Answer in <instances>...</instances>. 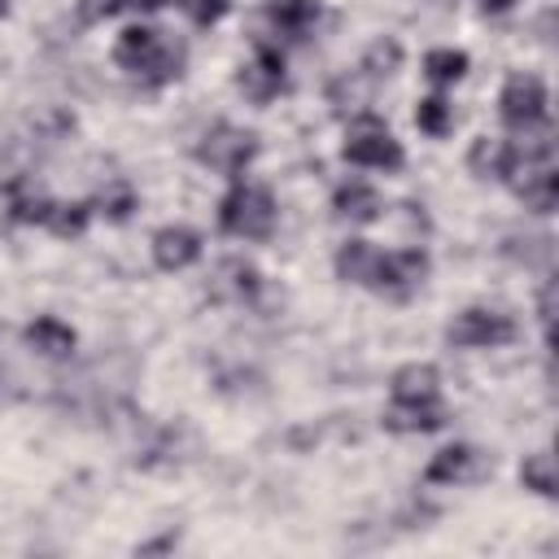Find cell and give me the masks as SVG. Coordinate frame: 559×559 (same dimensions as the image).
<instances>
[{
	"label": "cell",
	"mask_w": 559,
	"mask_h": 559,
	"mask_svg": "<svg viewBox=\"0 0 559 559\" xmlns=\"http://www.w3.org/2000/svg\"><path fill=\"white\" fill-rule=\"evenodd\" d=\"M493 467V459L480 450V445H467V441H454L445 450H437L424 467V480L428 485H476L485 480Z\"/></svg>",
	"instance_id": "6"
},
{
	"label": "cell",
	"mask_w": 559,
	"mask_h": 559,
	"mask_svg": "<svg viewBox=\"0 0 559 559\" xmlns=\"http://www.w3.org/2000/svg\"><path fill=\"white\" fill-rule=\"evenodd\" d=\"M511 4H515V0H480V9H485V13H507Z\"/></svg>",
	"instance_id": "30"
},
{
	"label": "cell",
	"mask_w": 559,
	"mask_h": 559,
	"mask_svg": "<svg viewBox=\"0 0 559 559\" xmlns=\"http://www.w3.org/2000/svg\"><path fill=\"white\" fill-rule=\"evenodd\" d=\"M92 210H100L105 218H114V223H122L131 210H135V192H131V183L127 179H109L100 192H96V201H92Z\"/></svg>",
	"instance_id": "25"
},
{
	"label": "cell",
	"mask_w": 559,
	"mask_h": 559,
	"mask_svg": "<svg viewBox=\"0 0 559 559\" xmlns=\"http://www.w3.org/2000/svg\"><path fill=\"white\" fill-rule=\"evenodd\" d=\"M511 166H515L511 140H502V135H480V140H472V148H467V170H472L476 179H502V175H511Z\"/></svg>",
	"instance_id": "17"
},
{
	"label": "cell",
	"mask_w": 559,
	"mask_h": 559,
	"mask_svg": "<svg viewBox=\"0 0 559 559\" xmlns=\"http://www.w3.org/2000/svg\"><path fill=\"white\" fill-rule=\"evenodd\" d=\"M424 74H428L437 87L459 83V79L467 74V52H459V48H432V52L424 57Z\"/></svg>",
	"instance_id": "23"
},
{
	"label": "cell",
	"mask_w": 559,
	"mask_h": 559,
	"mask_svg": "<svg viewBox=\"0 0 559 559\" xmlns=\"http://www.w3.org/2000/svg\"><path fill=\"white\" fill-rule=\"evenodd\" d=\"M520 485L533 489V493H542V498H555V493H559V476H555L550 450H537V454H528V459L520 463Z\"/></svg>",
	"instance_id": "21"
},
{
	"label": "cell",
	"mask_w": 559,
	"mask_h": 559,
	"mask_svg": "<svg viewBox=\"0 0 559 559\" xmlns=\"http://www.w3.org/2000/svg\"><path fill=\"white\" fill-rule=\"evenodd\" d=\"M4 13H9V0H0V17H4Z\"/></svg>",
	"instance_id": "31"
},
{
	"label": "cell",
	"mask_w": 559,
	"mask_h": 559,
	"mask_svg": "<svg viewBox=\"0 0 559 559\" xmlns=\"http://www.w3.org/2000/svg\"><path fill=\"white\" fill-rule=\"evenodd\" d=\"M428 275V253L424 249H393V253H380V271H376V293H393V297H406L424 284Z\"/></svg>",
	"instance_id": "9"
},
{
	"label": "cell",
	"mask_w": 559,
	"mask_h": 559,
	"mask_svg": "<svg viewBox=\"0 0 559 559\" xmlns=\"http://www.w3.org/2000/svg\"><path fill=\"white\" fill-rule=\"evenodd\" d=\"M9 210H13V218H17V223H44V218H48V210H52V201H48L44 192H17V188H13Z\"/></svg>",
	"instance_id": "26"
},
{
	"label": "cell",
	"mask_w": 559,
	"mask_h": 559,
	"mask_svg": "<svg viewBox=\"0 0 559 559\" xmlns=\"http://www.w3.org/2000/svg\"><path fill=\"white\" fill-rule=\"evenodd\" d=\"M441 424H445L441 397H393V406L384 411L389 432H437Z\"/></svg>",
	"instance_id": "12"
},
{
	"label": "cell",
	"mask_w": 559,
	"mask_h": 559,
	"mask_svg": "<svg viewBox=\"0 0 559 559\" xmlns=\"http://www.w3.org/2000/svg\"><path fill=\"white\" fill-rule=\"evenodd\" d=\"M114 61H118L127 74H135V79L162 87V83L179 79V70H183V44L170 39L166 31H157V26L135 22V26H127V31L118 35Z\"/></svg>",
	"instance_id": "1"
},
{
	"label": "cell",
	"mask_w": 559,
	"mask_h": 559,
	"mask_svg": "<svg viewBox=\"0 0 559 559\" xmlns=\"http://www.w3.org/2000/svg\"><path fill=\"white\" fill-rule=\"evenodd\" d=\"M555 284H542V297H537V314H542V323L550 328V314H555Z\"/></svg>",
	"instance_id": "29"
},
{
	"label": "cell",
	"mask_w": 559,
	"mask_h": 559,
	"mask_svg": "<svg viewBox=\"0 0 559 559\" xmlns=\"http://www.w3.org/2000/svg\"><path fill=\"white\" fill-rule=\"evenodd\" d=\"M258 293H262V275H258L253 262H245V258H223V262L214 266V280H210V297H214V301L245 306V301H253Z\"/></svg>",
	"instance_id": "10"
},
{
	"label": "cell",
	"mask_w": 559,
	"mask_h": 559,
	"mask_svg": "<svg viewBox=\"0 0 559 559\" xmlns=\"http://www.w3.org/2000/svg\"><path fill=\"white\" fill-rule=\"evenodd\" d=\"M183 13L197 22V26H214L223 13H227V0H179Z\"/></svg>",
	"instance_id": "27"
},
{
	"label": "cell",
	"mask_w": 559,
	"mask_h": 559,
	"mask_svg": "<svg viewBox=\"0 0 559 559\" xmlns=\"http://www.w3.org/2000/svg\"><path fill=\"white\" fill-rule=\"evenodd\" d=\"M380 210H384L380 192L371 183H362V179H349V183H341L332 192V214L345 218V223H376Z\"/></svg>",
	"instance_id": "16"
},
{
	"label": "cell",
	"mask_w": 559,
	"mask_h": 559,
	"mask_svg": "<svg viewBox=\"0 0 559 559\" xmlns=\"http://www.w3.org/2000/svg\"><path fill=\"white\" fill-rule=\"evenodd\" d=\"M341 157L349 166H362V170H397L406 162L402 144L393 140V131L380 122V118H358L341 144Z\"/></svg>",
	"instance_id": "3"
},
{
	"label": "cell",
	"mask_w": 559,
	"mask_h": 559,
	"mask_svg": "<svg viewBox=\"0 0 559 559\" xmlns=\"http://www.w3.org/2000/svg\"><path fill=\"white\" fill-rule=\"evenodd\" d=\"M445 341L454 349H498V345H511L515 341V319L502 314V310L472 306V310L454 314V323L445 328Z\"/></svg>",
	"instance_id": "5"
},
{
	"label": "cell",
	"mask_w": 559,
	"mask_h": 559,
	"mask_svg": "<svg viewBox=\"0 0 559 559\" xmlns=\"http://www.w3.org/2000/svg\"><path fill=\"white\" fill-rule=\"evenodd\" d=\"M393 397H441V371L432 362H406L393 371Z\"/></svg>",
	"instance_id": "19"
},
{
	"label": "cell",
	"mask_w": 559,
	"mask_h": 559,
	"mask_svg": "<svg viewBox=\"0 0 559 559\" xmlns=\"http://www.w3.org/2000/svg\"><path fill=\"white\" fill-rule=\"evenodd\" d=\"M376 271H380V249L371 240H345L336 249V275L345 284H362L376 288Z\"/></svg>",
	"instance_id": "18"
},
{
	"label": "cell",
	"mask_w": 559,
	"mask_h": 559,
	"mask_svg": "<svg viewBox=\"0 0 559 559\" xmlns=\"http://www.w3.org/2000/svg\"><path fill=\"white\" fill-rule=\"evenodd\" d=\"M26 345H31L39 358L61 362V358H70V354H74L79 336H74V328H70V323H61L57 314H39L35 323H26Z\"/></svg>",
	"instance_id": "15"
},
{
	"label": "cell",
	"mask_w": 559,
	"mask_h": 559,
	"mask_svg": "<svg viewBox=\"0 0 559 559\" xmlns=\"http://www.w3.org/2000/svg\"><path fill=\"white\" fill-rule=\"evenodd\" d=\"M275 197L262 183H236L223 201H218V227L236 240H266L275 231Z\"/></svg>",
	"instance_id": "2"
},
{
	"label": "cell",
	"mask_w": 559,
	"mask_h": 559,
	"mask_svg": "<svg viewBox=\"0 0 559 559\" xmlns=\"http://www.w3.org/2000/svg\"><path fill=\"white\" fill-rule=\"evenodd\" d=\"M498 114L507 127L524 131V127H542L546 122V83L537 74H511L502 83L498 96Z\"/></svg>",
	"instance_id": "7"
},
{
	"label": "cell",
	"mask_w": 559,
	"mask_h": 559,
	"mask_svg": "<svg viewBox=\"0 0 559 559\" xmlns=\"http://www.w3.org/2000/svg\"><path fill=\"white\" fill-rule=\"evenodd\" d=\"M109 4H114V13H153L166 0H109Z\"/></svg>",
	"instance_id": "28"
},
{
	"label": "cell",
	"mask_w": 559,
	"mask_h": 559,
	"mask_svg": "<svg viewBox=\"0 0 559 559\" xmlns=\"http://www.w3.org/2000/svg\"><path fill=\"white\" fill-rule=\"evenodd\" d=\"M87 218H92V205H87V201H52L44 227H48L52 236H61V240H74V236L87 231Z\"/></svg>",
	"instance_id": "20"
},
{
	"label": "cell",
	"mask_w": 559,
	"mask_h": 559,
	"mask_svg": "<svg viewBox=\"0 0 559 559\" xmlns=\"http://www.w3.org/2000/svg\"><path fill=\"white\" fill-rule=\"evenodd\" d=\"M402 66V44L397 39H376L367 52H362V79H389L393 70Z\"/></svg>",
	"instance_id": "24"
},
{
	"label": "cell",
	"mask_w": 559,
	"mask_h": 559,
	"mask_svg": "<svg viewBox=\"0 0 559 559\" xmlns=\"http://www.w3.org/2000/svg\"><path fill=\"white\" fill-rule=\"evenodd\" d=\"M236 87L253 100V105H266V100H275L284 87H288V70H284V52L280 48H271V44H258L253 48V57L240 66V74H236Z\"/></svg>",
	"instance_id": "8"
},
{
	"label": "cell",
	"mask_w": 559,
	"mask_h": 559,
	"mask_svg": "<svg viewBox=\"0 0 559 559\" xmlns=\"http://www.w3.org/2000/svg\"><path fill=\"white\" fill-rule=\"evenodd\" d=\"M524 179H515V197L524 201V210L533 214H550L555 201H559V179H555V166L550 162H520L515 166ZM511 170V175H515Z\"/></svg>",
	"instance_id": "13"
},
{
	"label": "cell",
	"mask_w": 559,
	"mask_h": 559,
	"mask_svg": "<svg viewBox=\"0 0 559 559\" xmlns=\"http://www.w3.org/2000/svg\"><path fill=\"white\" fill-rule=\"evenodd\" d=\"M323 17L319 0H271L266 4V22L275 26V35L284 39H306Z\"/></svg>",
	"instance_id": "14"
},
{
	"label": "cell",
	"mask_w": 559,
	"mask_h": 559,
	"mask_svg": "<svg viewBox=\"0 0 559 559\" xmlns=\"http://www.w3.org/2000/svg\"><path fill=\"white\" fill-rule=\"evenodd\" d=\"M258 153V135L245 131V127H231V122H218L201 135L197 144V162L218 170V175H240Z\"/></svg>",
	"instance_id": "4"
},
{
	"label": "cell",
	"mask_w": 559,
	"mask_h": 559,
	"mask_svg": "<svg viewBox=\"0 0 559 559\" xmlns=\"http://www.w3.org/2000/svg\"><path fill=\"white\" fill-rule=\"evenodd\" d=\"M415 127H419L424 135H432V140L450 135V127H454V105H450L445 96H424V100L415 105Z\"/></svg>",
	"instance_id": "22"
},
{
	"label": "cell",
	"mask_w": 559,
	"mask_h": 559,
	"mask_svg": "<svg viewBox=\"0 0 559 559\" xmlns=\"http://www.w3.org/2000/svg\"><path fill=\"white\" fill-rule=\"evenodd\" d=\"M153 262L162 271H188L197 258H201V236L183 223H170V227H157L153 231Z\"/></svg>",
	"instance_id": "11"
}]
</instances>
